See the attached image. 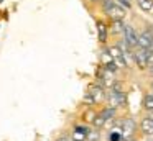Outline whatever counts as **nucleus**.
Segmentation results:
<instances>
[{
    "mask_svg": "<svg viewBox=\"0 0 153 141\" xmlns=\"http://www.w3.org/2000/svg\"><path fill=\"white\" fill-rule=\"evenodd\" d=\"M104 10H105V13L110 18H114V21H119V20H122L123 16H125V10L120 5H115L114 2H110V0L109 2L104 0Z\"/></svg>",
    "mask_w": 153,
    "mask_h": 141,
    "instance_id": "obj_1",
    "label": "nucleus"
},
{
    "mask_svg": "<svg viewBox=\"0 0 153 141\" xmlns=\"http://www.w3.org/2000/svg\"><path fill=\"white\" fill-rule=\"evenodd\" d=\"M114 113H115V108H104V110L100 111V113H99V115H97V117L92 120L94 126H96V128L104 126V123H105L107 120H110V118L114 117Z\"/></svg>",
    "mask_w": 153,
    "mask_h": 141,
    "instance_id": "obj_2",
    "label": "nucleus"
},
{
    "mask_svg": "<svg viewBox=\"0 0 153 141\" xmlns=\"http://www.w3.org/2000/svg\"><path fill=\"white\" fill-rule=\"evenodd\" d=\"M135 128H137L135 120H132V118H127V120H123L122 130H120V133H122V138H123V140H132L133 133H135Z\"/></svg>",
    "mask_w": 153,
    "mask_h": 141,
    "instance_id": "obj_3",
    "label": "nucleus"
},
{
    "mask_svg": "<svg viewBox=\"0 0 153 141\" xmlns=\"http://www.w3.org/2000/svg\"><path fill=\"white\" fill-rule=\"evenodd\" d=\"M123 39L125 43L132 48V46H138V36H137L135 30L130 25H125V31H123Z\"/></svg>",
    "mask_w": 153,
    "mask_h": 141,
    "instance_id": "obj_4",
    "label": "nucleus"
},
{
    "mask_svg": "<svg viewBox=\"0 0 153 141\" xmlns=\"http://www.w3.org/2000/svg\"><path fill=\"white\" fill-rule=\"evenodd\" d=\"M152 44H153V35L150 31H143L142 35L138 36V46L142 49H146V51H148V49L152 48Z\"/></svg>",
    "mask_w": 153,
    "mask_h": 141,
    "instance_id": "obj_5",
    "label": "nucleus"
},
{
    "mask_svg": "<svg viewBox=\"0 0 153 141\" xmlns=\"http://www.w3.org/2000/svg\"><path fill=\"white\" fill-rule=\"evenodd\" d=\"M133 58H135L137 64H138L140 67H146V66H148V51H146V49L140 48L138 51L133 52Z\"/></svg>",
    "mask_w": 153,
    "mask_h": 141,
    "instance_id": "obj_6",
    "label": "nucleus"
},
{
    "mask_svg": "<svg viewBox=\"0 0 153 141\" xmlns=\"http://www.w3.org/2000/svg\"><path fill=\"white\" fill-rule=\"evenodd\" d=\"M87 134H89V128L86 126H76L73 131V141H84L87 140Z\"/></svg>",
    "mask_w": 153,
    "mask_h": 141,
    "instance_id": "obj_7",
    "label": "nucleus"
},
{
    "mask_svg": "<svg viewBox=\"0 0 153 141\" xmlns=\"http://www.w3.org/2000/svg\"><path fill=\"white\" fill-rule=\"evenodd\" d=\"M109 52H110V56H112V58L115 59L117 62H120V66H122V67H125V66H127L125 58H123V51L119 48V46H114V48H110Z\"/></svg>",
    "mask_w": 153,
    "mask_h": 141,
    "instance_id": "obj_8",
    "label": "nucleus"
},
{
    "mask_svg": "<svg viewBox=\"0 0 153 141\" xmlns=\"http://www.w3.org/2000/svg\"><path fill=\"white\" fill-rule=\"evenodd\" d=\"M142 131L145 134H153V118H143L142 120Z\"/></svg>",
    "mask_w": 153,
    "mask_h": 141,
    "instance_id": "obj_9",
    "label": "nucleus"
},
{
    "mask_svg": "<svg viewBox=\"0 0 153 141\" xmlns=\"http://www.w3.org/2000/svg\"><path fill=\"white\" fill-rule=\"evenodd\" d=\"M97 33H99V39L100 41H105L107 39V25L104 21H99L97 23Z\"/></svg>",
    "mask_w": 153,
    "mask_h": 141,
    "instance_id": "obj_10",
    "label": "nucleus"
},
{
    "mask_svg": "<svg viewBox=\"0 0 153 141\" xmlns=\"http://www.w3.org/2000/svg\"><path fill=\"white\" fill-rule=\"evenodd\" d=\"M138 5L143 12H150L153 8V0H138Z\"/></svg>",
    "mask_w": 153,
    "mask_h": 141,
    "instance_id": "obj_11",
    "label": "nucleus"
},
{
    "mask_svg": "<svg viewBox=\"0 0 153 141\" xmlns=\"http://www.w3.org/2000/svg\"><path fill=\"white\" fill-rule=\"evenodd\" d=\"M100 79H102V80L105 82V85H109V87L112 89V82H114V79H112V72L105 71V72L102 74V77H100Z\"/></svg>",
    "mask_w": 153,
    "mask_h": 141,
    "instance_id": "obj_12",
    "label": "nucleus"
},
{
    "mask_svg": "<svg viewBox=\"0 0 153 141\" xmlns=\"http://www.w3.org/2000/svg\"><path fill=\"white\" fill-rule=\"evenodd\" d=\"M112 30H114L115 33H123V31H125V25L122 23V20H119V21H114Z\"/></svg>",
    "mask_w": 153,
    "mask_h": 141,
    "instance_id": "obj_13",
    "label": "nucleus"
},
{
    "mask_svg": "<svg viewBox=\"0 0 153 141\" xmlns=\"http://www.w3.org/2000/svg\"><path fill=\"white\" fill-rule=\"evenodd\" d=\"M110 62H114V58H112V56H110L109 49H107V51H104V54H102V64L109 66Z\"/></svg>",
    "mask_w": 153,
    "mask_h": 141,
    "instance_id": "obj_14",
    "label": "nucleus"
},
{
    "mask_svg": "<svg viewBox=\"0 0 153 141\" xmlns=\"http://www.w3.org/2000/svg\"><path fill=\"white\" fill-rule=\"evenodd\" d=\"M89 94L94 97V100H97V98L102 95V90H100V87H92V89L89 90Z\"/></svg>",
    "mask_w": 153,
    "mask_h": 141,
    "instance_id": "obj_15",
    "label": "nucleus"
},
{
    "mask_svg": "<svg viewBox=\"0 0 153 141\" xmlns=\"http://www.w3.org/2000/svg\"><path fill=\"white\" fill-rule=\"evenodd\" d=\"M97 140H99V133H97V130H89L87 141H97Z\"/></svg>",
    "mask_w": 153,
    "mask_h": 141,
    "instance_id": "obj_16",
    "label": "nucleus"
},
{
    "mask_svg": "<svg viewBox=\"0 0 153 141\" xmlns=\"http://www.w3.org/2000/svg\"><path fill=\"white\" fill-rule=\"evenodd\" d=\"M145 108L146 110H153V95H146L145 97Z\"/></svg>",
    "mask_w": 153,
    "mask_h": 141,
    "instance_id": "obj_17",
    "label": "nucleus"
},
{
    "mask_svg": "<svg viewBox=\"0 0 153 141\" xmlns=\"http://www.w3.org/2000/svg\"><path fill=\"white\" fill-rule=\"evenodd\" d=\"M122 140V133H117V128H114V131L110 133V141H120Z\"/></svg>",
    "mask_w": 153,
    "mask_h": 141,
    "instance_id": "obj_18",
    "label": "nucleus"
},
{
    "mask_svg": "<svg viewBox=\"0 0 153 141\" xmlns=\"http://www.w3.org/2000/svg\"><path fill=\"white\" fill-rule=\"evenodd\" d=\"M153 66V52L148 51V67H152Z\"/></svg>",
    "mask_w": 153,
    "mask_h": 141,
    "instance_id": "obj_19",
    "label": "nucleus"
},
{
    "mask_svg": "<svg viewBox=\"0 0 153 141\" xmlns=\"http://www.w3.org/2000/svg\"><path fill=\"white\" fill-rule=\"evenodd\" d=\"M119 3H120V5H123V7H127V8L130 7V3L127 2V0H119Z\"/></svg>",
    "mask_w": 153,
    "mask_h": 141,
    "instance_id": "obj_20",
    "label": "nucleus"
},
{
    "mask_svg": "<svg viewBox=\"0 0 153 141\" xmlns=\"http://www.w3.org/2000/svg\"><path fill=\"white\" fill-rule=\"evenodd\" d=\"M56 141H73L71 138H66V136H63V138H58Z\"/></svg>",
    "mask_w": 153,
    "mask_h": 141,
    "instance_id": "obj_21",
    "label": "nucleus"
},
{
    "mask_svg": "<svg viewBox=\"0 0 153 141\" xmlns=\"http://www.w3.org/2000/svg\"><path fill=\"white\" fill-rule=\"evenodd\" d=\"M150 72H152V75H153V66H152V67H150Z\"/></svg>",
    "mask_w": 153,
    "mask_h": 141,
    "instance_id": "obj_22",
    "label": "nucleus"
},
{
    "mask_svg": "<svg viewBox=\"0 0 153 141\" xmlns=\"http://www.w3.org/2000/svg\"><path fill=\"white\" fill-rule=\"evenodd\" d=\"M92 2H97V0H92Z\"/></svg>",
    "mask_w": 153,
    "mask_h": 141,
    "instance_id": "obj_23",
    "label": "nucleus"
}]
</instances>
